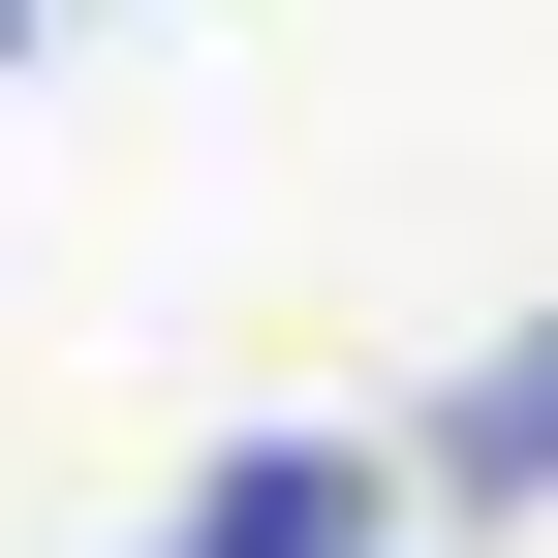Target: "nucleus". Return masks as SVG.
Masks as SVG:
<instances>
[{"label": "nucleus", "mask_w": 558, "mask_h": 558, "mask_svg": "<svg viewBox=\"0 0 558 558\" xmlns=\"http://www.w3.org/2000/svg\"><path fill=\"white\" fill-rule=\"evenodd\" d=\"M156 558H403V527H373V465H341V435H248V465H218Z\"/></svg>", "instance_id": "obj_1"}, {"label": "nucleus", "mask_w": 558, "mask_h": 558, "mask_svg": "<svg viewBox=\"0 0 558 558\" xmlns=\"http://www.w3.org/2000/svg\"><path fill=\"white\" fill-rule=\"evenodd\" d=\"M435 497H558V311L497 341V373H435Z\"/></svg>", "instance_id": "obj_2"}, {"label": "nucleus", "mask_w": 558, "mask_h": 558, "mask_svg": "<svg viewBox=\"0 0 558 558\" xmlns=\"http://www.w3.org/2000/svg\"><path fill=\"white\" fill-rule=\"evenodd\" d=\"M32 32H62V0H0V62H32Z\"/></svg>", "instance_id": "obj_3"}]
</instances>
